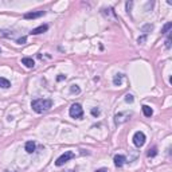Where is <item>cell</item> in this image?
<instances>
[{
    "label": "cell",
    "mask_w": 172,
    "mask_h": 172,
    "mask_svg": "<svg viewBox=\"0 0 172 172\" xmlns=\"http://www.w3.org/2000/svg\"><path fill=\"white\" fill-rule=\"evenodd\" d=\"M51 106H53V101L48 98H38L31 102V108H32L34 112H36V113L47 112Z\"/></svg>",
    "instance_id": "1"
},
{
    "label": "cell",
    "mask_w": 172,
    "mask_h": 172,
    "mask_svg": "<svg viewBox=\"0 0 172 172\" xmlns=\"http://www.w3.org/2000/svg\"><path fill=\"white\" fill-rule=\"evenodd\" d=\"M69 114H70L73 118H78L81 120L82 116H84V109L79 104H73L70 106V110H69Z\"/></svg>",
    "instance_id": "2"
},
{
    "label": "cell",
    "mask_w": 172,
    "mask_h": 172,
    "mask_svg": "<svg viewBox=\"0 0 172 172\" xmlns=\"http://www.w3.org/2000/svg\"><path fill=\"white\" fill-rule=\"evenodd\" d=\"M75 156V155L73 153V152L71 151H67V152H65L63 155H61V156L58 157V159H57V161H55V165L57 167H62V165L63 164H66V163L69 161V160H71L73 159V157Z\"/></svg>",
    "instance_id": "3"
},
{
    "label": "cell",
    "mask_w": 172,
    "mask_h": 172,
    "mask_svg": "<svg viewBox=\"0 0 172 172\" xmlns=\"http://www.w3.org/2000/svg\"><path fill=\"white\" fill-rule=\"evenodd\" d=\"M145 140H147V139H145V134L144 133H143V132H136V133H134L133 134V144L134 145H136V147H143V145H144L145 144Z\"/></svg>",
    "instance_id": "4"
},
{
    "label": "cell",
    "mask_w": 172,
    "mask_h": 172,
    "mask_svg": "<svg viewBox=\"0 0 172 172\" xmlns=\"http://www.w3.org/2000/svg\"><path fill=\"white\" fill-rule=\"evenodd\" d=\"M46 14V11H32V12H27V14H24V16L23 18L24 19H38V18H41V16H43Z\"/></svg>",
    "instance_id": "5"
},
{
    "label": "cell",
    "mask_w": 172,
    "mask_h": 172,
    "mask_svg": "<svg viewBox=\"0 0 172 172\" xmlns=\"http://www.w3.org/2000/svg\"><path fill=\"white\" fill-rule=\"evenodd\" d=\"M113 161H114V165L118 168H121L122 165L127 163V157L124 156V155H116V156L113 157Z\"/></svg>",
    "instance_id": "6"
},
{
    "label": "cell",
    "mask_w": 172,
    "mask_h": 172,
    "mask_svg": "<svg viewBox=\"0 0 172 172\" xmlns=\"http://www.w3.org/2000/svg\"><path fill=\"white\" fill-rule=\"evenodd\" d=\"M47 30H48V26L47 24H42V26H39V27H36V28H32L31 34H32V35H39V34L46 32Z\"/></svg>",
    "instance_id": "7"
},
{
    "label": "cell",
    "mask_w": 172,
    "mask_h": 172,
    "mask_svg": "<svg viewBox=\"0 0 172 172\" xmlns=\"http://www.w3.org/2000/svg\"><path fill=\"white\" fill-rule=\"evenodd\" d=\"M22 63L26 67H28V69H32L34 66H35V62H34V59H32V58H28V57H26V58L22 59Z\"/></svg>",
    "instance_id": "8"
},
{
    "label": "cell",
    "mask_w": 172,
    "mask_h": 172,
    "mask_svg": "<svg viewBox=\"0 0 172 172\" xmlns=\"http://www.w3.org/2000/svg\"><path fill=\"white\" fill-rule=\"evenodd\" d=\"M26 152L27 153H34L35 152V148H36V145H35V143L34 141H27L26 143Z\"/></svg>",
    "instance_id": "9"
},
{
    "label": "cell",
    "mask_w": 172,
    "mask_h": 172,
    "mask_svg": "<svg viewBox=\"0 0 172 172\" xmlns=\"http://www.w3.org/2000/svg\"><path fill=\"white\" fill-rule=\"evenodd\" d=\"M121 84H122V74L117 73L116 75L113 77V85H116V86H120Z\"/></svg>",
    "instance_id": "10"
},
{
    "label": "cell",
    "mask_w": 172,
    "mask_h": 172,
    "mask_svg": "<svg viewBox=\"0 0 172 172\" xmlns=\"http://www.w3.org/2000/svg\"><path fill=\"white\" fill-rule=\"evenodd\" d=\"M143 113H144L145 117H151L152 114H153V110H152V108L148 106V105H143Z\"/></svg>",
    "instance_id": "11"
},
{
    "label": "cell",
    "mask_w": 172,
    "mask_h": 172,
    "mask_svg": "<svg viewBox=\"0 0 172 172\" xmlns=\"http://www.w3.org/2000/svg\"><path fill=\"white\" fill-rule=\"evenodd\" d=\"M11 86V82L8 81L7 78H3V77H0V88L3 89H8Z\"/></svg>",
    "instance_id": "12"
},
{
    "label": "cell",
    "mask_w": 172,
    "mask_h": 172,
    "mask_svg": "<svg viewBox=\"0 0 172 172\" xmlns=\"http://www.w3.org/2000/svg\"><path fill=\"white\" fill-rule=\"evenodd\" d=\"M124 116H125V113H118V114H116V120H114V121H116L117 125H118V124H122V122L127 121V120L122 118Z\"/></svg>",
    "instance_id": "13"
},
{
    "label": "cell",
    "mask_w": 172,
    "mask_h": 172,
    "mask_svg": "<svg viewBox=\"0 0 172 172\" xmlns=\"http://www.w3.org/2000/svg\"><path fill=\"white\" fill-rule=\"evenodd\" d=\"M157 155V148L156 147H152L149 151H148V153H147V156L148 157H155Z\"/></svg>",
    "instance_id": "14"
},
{
    "label": "cell",
    "mask_w": 172,
    "mask_h": 172,
    "mask_svg": "<svg viewBox=\"0 0 172 172\" xmlns=\"http://www.w3.org/2000/svg\"><path fill=\"white\" fill-rule=\"evenodd\" d=\"M172 28V23L171 22H168L167 24L164 26V27H163V30H161V34H168L170 32V30Z\"/></svg>",
    "instance_id": "15"
},
{
    "label": "cell",
    "mask_w": 172,
    "mask_h": 172,
    "mask_svg": "<svg viewBox=\"0 0 172 172\" xmlns=\"http://www.w3.org/2000/svg\"><path fill=\"white\" fill-rule=\"evenodd\" d=\"M70 91H71L73 94H74V93H75V94H79V93H81V89H79L77 85H71V86H70Z\"/></svg>",
    "instance_id": "16"
},
{
    "label": "cell",
    "mask_w": 172,
    "mask_h": 172,
    "mask_svg": "<svg viewBox=\"0 0 172 172\" xmlns=\"http://www.w3.org/2000/svg\"><path fill=\"white\" fill-rule=\"evenodd\" d=\"M90 113L93 114L94 117H98V116H100V109H98V108H91Z\"/></svg>",
    "instance_id": "17"
},
{
    "label": "cell",
    "mask_w": 172,
    "mask_h": 172,
    "mask_svg": "<svg viewBox=\"0 0 172 172\" xmlns=\"http://www.w3.org/2000/svg\"><path fill=\"white\" fill-rule=\"evenodd\" d=\"M125 101H127L128 104H132V102L134 101L133 96H132V94H127V96H125Z\"/></svg>",
    "instance_id": "18"
},
{
    "label": "cell",
    "mask_w": 172,
    "mask_h": 172,
    "mask_svg": "<svg viewBox=\"0 0 172 172\" xmlns=\"http://www.w3.org/2000/svg\"><path fill=\"white\" fill-rule=\"evenodd\" d=\"M26 42H27V36H23V38H19L18 41H16V43H18V45H24Z\"/></svg>",
    "instance_id": "19"
},
{
    "label": "cell",
    "mask_w": 172,
    "mask_h": 172,
    "mask_svg": "<svg viewBox=\"0 0 172 172\" xmlns=\"http://www.w3.org/2000/svg\"><path fill=\"white\" fill-rule=\"evenodd\" d=\"M165 47H167V48H171V36H168L167 41H165Z\"/></svg>",
    "instance_id": "20"
},
{
    "label": "cell",
    "mask_w": 172,
    "mask_h": 172,
    "mask_svg": "<svg viewBox=\"0 0 172 172\" xmlns=\"http://www.w3.org/2000/svg\"><path fill=\"white\" fill-rule=\"evenodd\" d=\"M145 39H147V35H143V36H140V38L137 39V42H139V43H144Z\"/></svg>",
    "instance_id": "21"
},
{
    "label": "cell",
    "mask_w": 172,
    "mask_h": 172,
    "mask_svg": "<svg viewBox=\"0 0 172 172\" xmlns=\"http://www.w3.org/2000/svg\"><path fill=\"white\" fill-rule=\"evenodd\" d=\"M62 79H66V75H63V74H61V75L57 77V81H62Z\"/></svg>",
    "instance_id": "22"
},
{
    "label": "cell",
    "mask_w": 172,
    "mask_h": 172,
    "mask_svg": "<svg viewBox=\"0 0 172 172\" xmlns=\"http://www.w3.org/2000/svg\"><path fill=\"white\" fill-rule=\"evenodd\" d=\"M131 7H132V2H128L127 3V10L129 11V10H131Z\"/></svg>",
    "instance_id": "23"
},
{
    "label": "cell",
    "mask_w": 172,
    "mask_h": 172,
    "mask_svg": "<svg viewBox=\"0 0 172 172\" xmlns=\"http://www.w3.org/2000/svg\"><path fill=\"white\" fill-rule=\"evenodd\" d=\"M96 172H108V170H105V168H100V170H97Z\"/></svg>",
    "instance_id": "24"
}]
</instances>
